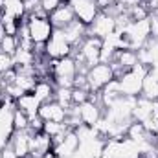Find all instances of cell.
Here are the masks:
<instances>
[{
  "label": "cell",
  "mask_w": 158,
  "mask_h": 158,
  "mask_svg": "<svg viewBox=\"0 0 158 158\" xmlns=\"http://www.w3.org/2000/svg\"><path fill=\"white\" fill-rule=\"evenodd\" d=\"M30 125V116L26 112H22L20 109L13 110V129L15 131H26Z\"/></svg>",
  "instance_id": "cell-21"
},
{
  "label": "cell",
  "mask_w": 158,
  "mask_h": 158,
  "mask_svg": "<svg viewBox=\"0 0 158 158\" xmlns=\"http://www.w3.org/2000/svg\"><path fill=\"white\" fill-rule=\"evenodd\" d=\"M50 66H52V79L53 77H68L74 79L77 76V64L74 61L72 55L68 57H63V59H57V61H50Z\"/></svg>",
  "instance_id": "cell-7"
},
{
  "label": "cell",
  "mask_w": 158,
  "mask_h": 158,
  "mask_svg": "<svg viewBox=\"0 0 158 158\" xmlns=\"http://www.w3.org/2000/svg\"><path fill=\"white\" fill-rule=\"evenodd\" d=\"M4 17L15 19V20H24L26 19V9L22 0H6L4 2Z\"/></svg>",
  "instance_id": "cell-18"
},
{
  "label": "cell",
  "mask_w": 158,
  "mask_h": 158,
  "mask_svg": "<svg viewBox=\"0 0 158 158\" xmlns=\"http://www.w3.org/2000/svg\"><path fill=\"white\" fill-rule=\"evenodd\" d=\"M151 118H153V101L143 98V96H138L136 98V105L132 109V119L140 121V123H145Z\"/></svg>",
  "instance_id": "cell-15"
},
{
  "label": "cell",
  "mask_w": 158,
  "mask_h": 158,
  "mask_svg": "<svg viewBox=\"0 0 158 158\" xmlns=\"http://www.w3.org/2000/svg\"><path fill=\"white\" fill-rule=\"evenodd\" d=\"M143 98L151 99V101H158V79H155L149 72L143 79V86H142V94Z\"/></svg>",
  "instance_id": "cell-19"
},
{
  "label": "cell",
  "mask_w": 158,
  "mask_h": 158,
  "mask_svg": "<svg viewBox=\"0 0 158 158\" xmlns=\"http://www.w3.org/2000/svg\"><path fill=\"white\" fill-rule=\"evenodd\" d=\"M66 109L61 107L57 101H48V103H40L39 107V116L44 121H59L63 123L66 119Z\"/></svg>",
  "instance_id": "cell-14"
},
{
  "label": "cell",
  "mask_w": 158,
  "mask_h": 158,
  "mask_svg": "<svg viewBox=\"0 0 158 158\" xmlns=\"http://www.w3.org/2000/svg\"><path fill=\"white\" fill-rule=\"evenodd\" d=\"M59 4H61V0H40V7H42V11H46L48 15H50L53 9H57Z\"/></svg>",
  "instance_id": "cell-25"
},
{
  "label": "cell",
  "mask_w": 158,
  "mask_h": 158,
  "mask_svg": "<svg viewBox=\"0 0 158 158\" xmlns=\"http://www.w3.org/2000/svg\"><path fill=\"white\" fill-rule=\"evenodd\" d=\"M0 156H2V158H19L17 155H15V151H13V147H11L9 143L0 151Z\"/></svg>",
  "instance_id": "cell-27"
},
{
  "label": "cell",
  "mask_w": 158,
  "mask_h": 158,
  "mask_svg": "<svg viewBox=\"0 0 158 158\" xmlns=\"http://www.w3.org/2000/svg\"><path fill=\"white\" fill-rule=\"evenodd\" d=\"M30 140H31V132L26 129V131H15L11 140H9V145L13 147L15 155L19 158H28L30 156Z\"/></svg>",
  "instance_id": "cell-13"
},
{
  "label": "cell",
  "mask_w": 158,
  "mask_h": 158,
  "mask_svg": "<svg viewBox=\"0 0 158 158\" xmlns=\"http://www.w3.org/2000/svg\"><path fill=\"white\" fill-rule=\"evenodd\" d=\"M48 19H50V22H52L53 30H63V28H66L72 20H76V15H74V11H72V7H70L68 2H61L59 7L53 9V11L48 15Z\"/></svg>",
  "instance_id": "cell-9"
},
{
  "label": "cell",
  "mask_w": 158,
  "mask_h": 158,
  "mask_svg": "<svg viewBox=\"0 0 158 158\" xmlns=\"http://www.w3.org/2000/svg\"><path fill=\"white\" fill-rule=\"evenodd\" d=\"M61 2H70V0H61Z\"/></svg>",
  "instance_id": "cell-32"
},
{
  "label": "cell",
  "mask_w": 158,
  "mask_h": 158,
  "mask_svg": "<svg viewBox=\"0 0 158 158\" xmlns=\"http://www.w3.org/2000/svg\"><path fill=\"white\" fill-rule=\"evenodd\" d=\"M4 94V85H2V81H0V96Z\"/></svg>",
  "instance_id": "cell-30"
},
{
  "label": "cell",
  "mask_w": 158,
  "mask_h": 158,
  "mask_svg": "<svg viewBox=\"0 0 158 158\" xmlns=\"http://www.w3.org/2000/svg\"><path fill=\"white\" fill-rule=\"evenodd\" d=\"M61 31H63L64 39L72 44V48H77L79 44L85 40V37L88 35V26H85L83 22H79L77 19H76V20H72L66 28H63Z\"/></svg>",
  "instance_id": "cell-12"
},
{
  "label": "cell",
  "mask_w": 158,
  "mask_h": 158,
  "mask_svg": "<svg viewBox=\"0 0 158 158\" xmlns=\"http://www.w3.org/2000/svg\"><path fill=\"white\" fill-rule=\"evenodd\" d=\"M142 2H143V0H116V4H118L123 11H129V9H132V7L140 6Z\"/></svg>",
  "instance_id": "cell-26"
},
{
  "label": "cell",
  "mask_w": 158,
  "mask_h": 158,
  "mask_svg": "<svg viewBox=\"0 0 158 158\" xmlns=\"http://www.w3.org/2000/svg\"><path fill=\"white\" fill-rule=\"evenodd\" d=\"M26 24H28L30 39L33 40V44H46L53 33V26H52L48 17L26 15Z\"/></svg>",
  "instance_id": "cell-2"
},
{
  "label": "cell",
  "mask_w": 158,
  "mask_h": 158,
  "mask_svg": "<svg viewBox=\"0 0 158 158\" xmlns=\"http://www.w3.org/2000/svg\"><path fill=\"white\" fill-rule=\"evenodd\" d=\"M0 48H2V52L13 55L19 50V37L17 35H6L4 39L0 40Z\"/></svg>",
  "instance_id": "cell-22"
},
{
  "label": "cell",
  "mask_w": 158,
  "mask_h": 158,
  "mask_svg": "<svg viewBox=\"0 0 158 158\" xmlns=\"http://www.w3.org/2000/svg\"><path fill=\"white\" fill-rule=\"evenodd\" d=\"M11 68H15L13 55H9L6 52H0V76H4L6 72H9Z\"/></svg>",
  "instance_id": "cell-23"
},
{
  "label": "cell",
  "mask_w": 158,
  "mask_h": 158,
  "mask_svg": "<svg viewBox=\"0 0 158 158\" xmlns=\"http://www.w3.org/2000/svg\"><path fill=\"white\" fill-rule=\"evenodd\" d=\"M79 118L85 125L88 127H96V123L103 118V105L94 103V101H85L83 105H79Z\"/></svg>",
  "instance_id": "cell-10"
},
{
  "label": "cell",
  "mask_w": 158,
  "mask_h": 158,
  "mask_svg": "<svg viewBox=\"0 0 158 158\" xmlns=\"http://www.w3.org/2000/svg\"><path fill=\"white\" fill-rule=\"evenodd\" d=\"M31 92L37 96V99H39L40 103H48V101H53L55 85H53V81H52L50 77H42V79H39V81L35 83V86H33Z\"/></svg>",
  "instance_id": "cell-16"
},
{
  "label": "cell",
  "mask_w": 158,
  "mask_h": 158,
  "mask_svg": "<svg viewBox=\"0 0 158 158\" xmlns=\"http://www.w3.org/2000/svg\"><path fill=\"white\" fill-rule=\"evenodd\" d=\"M149 74H151L155 79H158V64H153V66L149 68Z\"/></svg>",
  "instance_id": "cell-28"
},
{
  "label": "cell",
  "mask_w": 158,
  "mask_h": 158,
  "mask_svg": "<svg viewBox=\"0 0 158 158\" xmlns=\"http://www.w3.org/2000/svg\"><path fill=\"white\" fill-rule=\"evenodd\" d=\"M79 136L76 134V131H70L64 138H63V142L61 143H57V145H53V155L57 158H68V156H74L76 153H77L79 149Z\"/></svg>",
  "instance_id": "cell-11"
},
{
  "label": "cell",
  "mask_w": 158,
  "mask_h": 158,
  "mask_svg": "<svg viewBox=\"0 0 158 158\" xmlns=\"http://www.w3.org/2000/svg\"><path fill=\"white\" fill-rule=\"evenodd\" d=\"M114 31H116V20H114V17L107 15L105 11H99L98 17L94 19V22L88 26V35L98 37L101 40L110 37Z\"/></svg>",
  "instance_id": "cell-5"
},
{
  "label": "cell",
  "mask_w": 158,
  "mask_h": 158,
  "mask_svg": "<svg viewBox=\"0 0 158 158\" xmlns=\"http://www.w3.org/2000/svg\"><path fill=\"white\" fill-rule=\"evenodd\" d=\"M53 151V142L52 138L46 134V132H35L31 134V140H30V156L33 158H42L46 156L48 153Z\"/></svg>",
  "instance_id": "cell-8"
},
{
  "label": "cell",
  "mask_w": 158,
  "mask_h": 158,
  "mask_svg": "<svg viewBox=\"0 0 158 158\" xmlns=\"http://www.w3.org/2000/svg\"><path fill=\"white\" fill-rule=\"evenodd\" d=\"M42 158H57V156H55V155H53V153H48V155H46V156H42Z\"/></svg>",
  "instance_id": "cell-29"
},
{
  "label": "cell",
  "mask_w": 158,
  "mask_h": 158,
  "mask_svg": "<svg viewBox=\"0 0 158 158\" xmlns=\"http://www.w3.org/2000/svg\"><path fill=\"white\" fill-rule=\"evenodd\" d=\"M76 19L79 22H83L85 26H90L94 22V19L98 17L99 9L96 6V0H70L68 2Z\"/></svg>",
  "instance_id": "cell-6"
},
{
  "label": "cell",
  "mask_w": 158,
  "mask_h": 158,
  "mask_svg": "<svg viewBox=\"0 0 158 158\" xmlns=\"http://www.w3.org/2000/svg\"><path fill=\"white\" fill-rule=\"evenodd\" d=\"M13 61H15V66H33L35 61H37V55L33 53V50L19 48L13 53Z\"/></svg>",
  "instance_id": "cell-20"
},
{
  "label": "cell",
  "mask_w": 158,
  "mask_h": 158,
  "mask_svg": "<svg viewBox=\"0 0 158 158\" xmlns=\"http://www.w3.org/2000/svg\"><path fill=\"white\" fill-rule=\"evenodd\" d=\"M44 46H46V57L48 59H53V61L72 55V50H74L72 44L64 39V35H63L61 30H53L52 37L48 39V42Z\"/></svg>",
  "instance_id": "cell-4"
},
{
  "label": "cell",
  "mask_w": 158,
  "mask_h": 158,
  "mask_svg": "<svg viewBox=\"0 0 158 158\" xmlns=\"http://www.w3.org/2000/svg\"><path fill=\"white\" fill-rule=\"evenodd\" d=\"M149 68L145 64H136L134 68H131L129 72H125L123 76L118 77L119 85V94L127 96V98H138L142 94V86H143V79L147 76Z\"/></svg>",
  "instance_id": "cell-1"
},
{
  "label": "cell",
  "mask_w": 158,
  "mask_h": 158,
  "mask_svg": "<svg viewBox=\"0 0 158 158\" xmlns=\"http://www.w3.org/2000/svg\"><path fill=\"white\" fill-rule=\"evenodd\" d=\"M109 2H110V4H116V0H109Z\"/></svg>",
  "instance_id": "cell-31"
},
{
  "label": "cell",
  "mask_w": 158,
  "mask_h": 158,
  "mask_svg": "<svg viewBox=\"0 0 158 158\" xmlns=\"http://www.w3.org/2000/svg\"><path fill=\"white\" fill-rule=\"evenodd\" d=\"M39 107H40V101L37 99V96L33 92H26V94H22L17 99V109H20L22 112H26L30 118H33V116L39 114Z\"/></svg>",
  "instance_id": "cell-17"
},
{
  "label": "cell",
  "mask_w": 158,
  "mask_h": 158,
  "mask_svg": "<svg viewBox=\"0 0 158 158\" xmlns=\"http://www.w3.org/2000/svg\"><path fill=\"white\" fill-rule=\"evenodd\" d=\"M0 158H2V156H0Z\"/></svg>",
  "instance_id": "cell-33"
},
{
  "label": "cell",
  "mask_w": 158,
  "mask_h": 158,
  "mask_svg": "<svg viewBox=\"0 0 158 158\" xmlns=\"http://www.w3.org/2000/svg\"><path fill=\"white\" fill-rule=\"evenodd\" d=\"M90 98V90H85V88H72V103L74 105H83L85 101H88Z\"/></svg>",
  "instance_id": "cell-24"
},
{
  "label": "cell",
  "mask_w": 158,
  "mask_h": 158,
  "mask_svg": "<svg viewBox=\"0 0 158 158\" xmlns=\"http://www.w3.org/2000/svg\"><path fill=\"white\" fill-rule=\"evenodd\" d=\"M86 79H88V88L90 92H101L114 77V72H112V66L107 64V63H98L94 66H90L88 74H86Z\"/></svg>",
  "instance_id": "cell-3"
}]
</instances>
